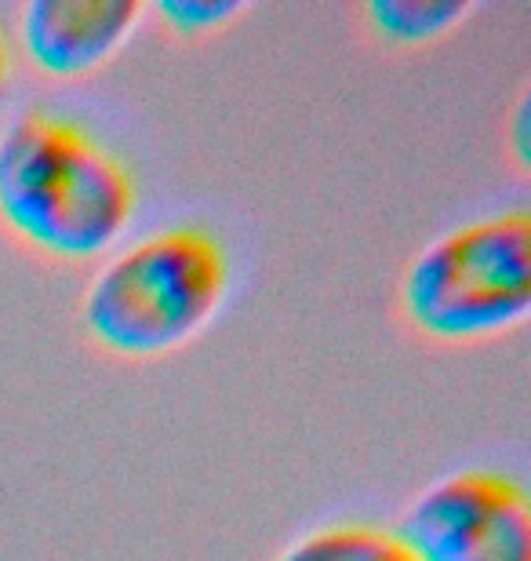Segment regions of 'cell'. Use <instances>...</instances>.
<instances>
[{
  "mask_svg": "<svg viewBox=\"0 0 531 561\" xmlns=\"http://www.w3.org/2000/svg\"><path fill=\"white\" fill-rule=\"evenodd\" d=\"M244 11L247 8L236 4V0H164V4H153V15L161 19L168 30L186 33V37L230 26Z\"/></svg>",
  "mask_w": 531,
  "mask_h": 561,
  "instance_id": "cell-8",
  "label": "cell"
},
{
  "mask_svg": "<svg viewBox=\"0 0 531 561\" xmlns=\"http://www.w3.org/2000/svg\"><path fill=\"white\" fill-rule=\"evenodd\" d=\"M8 81H11V59H8L4 41H0V103H4V95H8Z\"/></svg>",
  "mask_w": 531,
  "mask_h": 561,
  "instance_id": "cell-9",
  "label": "cell"
},
{
  "mask_svg": "<svg viewBox=\"0 0 531 561\" xmlns=\"http://www.w3.org/2000/svg\"><path fill=\"white\" fill-rule=\"evenodd\" d=\"M139 0H30L19 11V41L33 70L55 81L88 77L139 30Z\"/></svg>",
  "mask_w": 531,
  "mask_h": 561,
  "instance_id": "cell-5",
  "label": "cell"
},
{
  "mask_svg": "<svg viewBox=\"0 0 531 561\" xmlns=\"http://www.w3.org/2000/svg\"><path fill=\"white\" fill-rule=\"evenodd\" d=\"M397 533L419 561H531L528 492L499 470H455L434 481Z\"/></svg>",
  "mask_w": 531,
  "mask_h": 561,
  "instance_id": "cell-4",
  "label": "cell"
},
{
  "mask_svg": "<svg viewBox=\"0 0 531 561\" xmlns=\"http://www.w3.org/2000/svg\"><path fill=\"white\" fill-rule=\"evenodd\" d=\"M230 255L205 227H168L109 255L84 291V329L103 351L146 362L189 343L219 313Z\"/></svg>",
  "mask_w": 531,
  "mask_h": 561,
  "instance_id": "cell-2",
  "label": "cell"
},
{
  "mask_svg": "<svg viewBox=\"0 0 531 561\" xmlns=\"http://www.w3.org/2000/svg\"><path fill=\"white\" fill-rule=\"evenodd\" d=\"M470 11L473 8L459 0H376V4H365L360 15L376 37L415 48V44H429L451 33Z\"/></svg>",
  "mask_w": 531,
  "mask_h": 561,
  "instance_id": "cell-7",
  "label": "cell"
},
{
  "mask_svg": "<svg viewBox=\"0 0 531 561\" xmlns=\"http://www.w3.org/2000/svg\"><path fill=\"white\" fill-rule=\"evenodd\" d=\"M401 310L434 343H477L517 329L531 310V216L503 211L429 241L404 271Z\"/></svg>",
  "mask_w": 531,
  "mask_h": 561,
  "instance_id": "cell-3",
  "label": "cell"
},
{
  "mask_svg": "<svg viewBox=\"0 0 531 561\" xmlns=\"http://www.w3.org/2000/svg\"><path fill=\"white\" fill-rule=\"evenodd\" d=\"M277 561H419L401 533L365 522H338L299 536Z\"/></svg>",
  "mask_w": 531,
  "mask_h": 561,
  "instance_id": "cell-6",
  "label": "cell"
},
{
  "mask_svg": "<svg viewBox=\"0 0 531 561\" xmlns=\"http://www.w3.org/2000/svg\"><path fill=\"white\" fill-rule=\"evenodd\" d=\"M128 164L77 121L26 110L0 131V227L37 255L81 263L131 227Z\"/></svg>",
  "mask_w": 531,
  "mask_h": 561,
  "instance_id": "cell-1",
  "label": "cell"
}]
</instances>
